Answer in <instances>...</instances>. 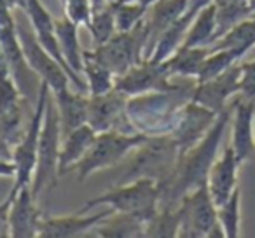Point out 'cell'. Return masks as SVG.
Listing matches in <instances>:
<instances>
[{"label":"cell","mask_w":255,"mask_h":238,"mask_svg":"<svg viewBox=\"0 0 255 238\" xmlns=\"http://www.w3.org/2000/svg\"><path fill=\"white\" fill-rule=\"evenodd\" d=\"M12 195L11 210H9V237L12 238H37L39 237L42 210L37 205L30 186H23Z\"/></svg>","instance_id":"obj_17"},{"label":"cell","mask_w":255,"mask_h":238,"mask_svg":"<svg viewBox=\"0 0 255 238\" xmlns=\"http://www.w3.org/2000/svg\"><path fill=\"white\" fill-rule=\"evenodd\" d=\"M161 188L156 181L150 179H136V181L117 184L103 195L89 200L79 212L88 214L96 205L110 207L114 212L136 214L149 221L159 210Z\"/></svg>","instance_id":"obj_4"},{"label":"cell","mask_w":255,"mask_h":238,"mask_svg":"<svg viewBox=\"0 0 255 238\" xmlns=\"http://www.w3.org/2000/svg\"><path fill=\"white\" fill-rule=\"evenodd\" d=\"M56 103L58 114H60L61 135H67L72 130L88 123V109H89V93L86 91H70V89H61V91L51 93Z\"/></svg>","instance_id":"obj_21"},{"label":"cell","mask_w":255,"mask_h":238,"mask_svg":"<svg viewBox=\"0 0 255 238\" xmlns=\"http://www.w3.org/2000/svg\"><path fill=\"white\" fill-rule=\"evenodd\" d=\"M145 133H124L119 130H107V132L96 133L91 147L84 154L81 161L74 167L77 182H84L91 174L105 168L116 167L124 160L128 153L147 140Z\"/></svg>","instance_id":"obj_5"},{"label":"cell","mask_w":255,"mask_h":238,"mask_svg":"<svg viewBox=\"0 0 255 238\" xmlns=\"http://www.w3.org/2000/svg\"><path fill=\"white\" fill-rule=\"evenodd\" d=\"M215 26H217V7L213 2L206 4L196 14L191 28L184 39V47H201L212 46L215 42Z\"/></svg>","instance_id":"obj_26"},{"label":"cell","mask_w":255,"mask_h":238,"mask_svg":"<svg viewBox=\"0 0 255 238\" xmlns=\"http://www.w3.org/2000/svg\"><path fill=\"white\" fill-rule=\"evenodd\" d=\"M145 224L147 219H143L142 216L114 212L105 221H102L91 233L93 237L100 238H136L143 237Z\"/></svg>","instance_id":"obj_23"},{"label":"cell","mask_w":255,"mask_h":238,"mask_svg":"<svg viewBox=\"0 0 255 238\" xmlns=\"http://www.w3.org/2000/svg\"><path fill=\"white\" fill-rule=\"evenodd\" d=\"M86 28H88L89 33H91L93 40H95V46H100V44L107 42V40L117 32L112 4L100 9V11L93 12L91 21H89V25L86 26Z\"/></svg>","instance_id":"obj_33"},{"label":"cell","mask_w":255,"mask_h":238,"mask_svg":"<svg viewBox=\"0 0 255 238\" xmlns=\"http://www.w3.org/2000/svg\"><path fill=\"white\" fill-rule=\"evenodd\" d=\"M180 216L177 207L175 209H159L145 224L143 237H178Z\"/></svg>","instance_id":"obj_30"},{"label":"cell","mask_w":255,"mask_h":238,"mask_svg":"<svg viewBox=\"0 0 255 238\" xmlns=\"http://www.w3.org/2000/svg\"><path fill=\"white\" fill-rule=\"evenodd\" d=\"M240 200L241 191L240 188H236L224 205L217 207V217H219V224L222 226L226 238L240 237Z\"/></svg>","instance_id":"obj_32"},{"label":"cell","mask_w":255,"mask_h":238,"mask_svg":"<svg viewBox=\"0 0 255 238\" xmlns=\"http://www.w3.org/2000/svg\"><path fill=\"white\" fill-rule=\"evenodd\" d=\"M189 4L191 0H157L156 4L150 5L145 14L147 44L143 51V60H149L154 44L157 42L161 33L187 11Z\"/></svg>","instance_id":"obj_20"},{"label":"cell","mask_w":255,"mask_h":238,"mask_svg":"<svg viewBox=\"0 0 255 238\" xmlns=\"http://www.w3.org/2000/svg\"><path fill=\"white\" fill-rule=\"evenodd\" d=\"M82 75L86 77L88 93L91 96L109 93L116 86V75L93 56L91 51L82 53Z\"/></svg>","instance_id":"obj_28"},{"label":"cell","mask_w":255,"mask_h":238,"mask_svg":"<svg viewBox=\"0 0 255 238\" xmlns=\"http://www.w3.org/2000/svg\"><path fill=\"white\" fill-rule=\"evenodd\" d=\"M240 165L241 163L238 161L236 153L231 147V144L213 161L208 172L206 184H208V191L217 207L224 205L231 198L234 189L238 188V168H240Z\"/></svg>","instance_id":"obj_19"},{"label":"cell","mask_w":255,"mask_h":238,"mask_svg":"<svg viewBox=\"0 0 255 238\" xmlns=\"http://www.w3.org/2000/svg\"><path fill=\"white\" fill-rule=\"evenodd\" d=\"M114 88L124 93L128 98H131V96L147 95V93L171 91L178 88V84L171 82V75L168 74L164 61L142 60L123 75H117Z\"/></svg>","instance_id":"obj_11"},{"label":"cell","mask_w":255,"mask_h":238,"mask_svg":"<svg viewBox=\"0 0 255 238\" xmlns=\"http://www.w3.org/2000/svg\"><path fill=\"white\" fill-rule=\"evenodd\" d=\"M12 195H7V198L0 203V238L9 237V210H11Z\"/></svg>","instance_id":"obj_36"},{"label":"cell","mask_w":255,"mask_h":238,"mask_svg":"<svg viewBox=\"0 0 255 238\" xmlns=\"http://www.w3.org/2000/svg\"><path fill=\"white\" fill-rule=\"evenodd\" d=\"M61 125L60 114L53 95H49L44 112V123L40 130L39 151H37L35 172L32 179V193L37 200L46 191H51L58 184L60 175V147H61Z\"/></svg>","instance_id":"obj_3"},{"label":"cell","mask_w":255,"mask_h":238,"mask_svg":"<svg viewBox=\"0 0 255 238\" xmlns=\"http://www.w3.org/2000/svg\"><path fill=\"white\" fill-rule=\"evenodd\" d=\"M147 44L145 18L129 32H116L107 42L96 46L91 51L93 56L102 61L114 75H123L131 67L143 60Z\"/></svg>","instance_id":"obj_7"},{"label":"cell","mask_w":255,"mask_h":238,"mask_svg":"<svg viewBox=\"0 0 255 238\" xmlns=\"http://www.w3.org/2000/svg\"><path fill=\"white\" fill-rule=\"evenodd\" d=\"M178 160H180V147L170 133L150 135L136 147L129 168L124 172L123 179L117 184L136 179H150L156 181L159 188H163L173 175Z\"/></svg>","instance_id":"obj_2"},{"label":"cell","mask_w":255,"mask_h":238,"mask_svg":"<svg viewBox=\"0 0 255 238\" xmlns=\"http://www.w3.org/2000/svg\"><path fill=\"white\" fill-rule=\"evenodd\" d=\"M240 95L255 100V60L241 63V88Z\"/></svg>","instance_id":"obj_35"},{"label":"cell","mask_w":255,"mask_h":238,"mask_svg":"<svg viewBox=\"0 0 255 238\" xmlns=\"http://www.w3.org/2000/svg\"><path fill=\"white\" fill-rule=\"evenodd\" d=\"M255 46V14L241 19L229 32L224 33L220 39L212 44V49H234L240 54H245Z\"/></svg>","instance_id":"obj_27"},{"label":"cell","mask_w":255,"mask_h":238,"mask_svg":"<svg viewBox=\"0 0 255 238\" xmlns=\"http://www.w3.org/2000/svg\"><path fill=\"white\" fill-rule=\"evenodd\" d=\"M219 114L189 100L180 107L173 130L170 135L180 147V154L194 147L213 126Z\"/></svg>","instance_id":"obj_14"},{"label":"cell","mask_w":255,"mask_h":238,"mask_svg":"<svg viewBox=\"0 0 255 238\" xmlns=\"http://www.w3.org/2000/svg\"><path fill=\"white\" fill-rule=\"evenodd\" d=\"M248 9H250V14H255V0H248Z\"/></svg>","instance_id":"obj_39"},{"label":"cell","mask_w":255,"mask_h":238,"mask_svg":"<svg viewBox=\"0 0 255 238\" xmlns=\"http://www.w3.org/2000/svg\"><path fill=\"white\" fill-rule=\"evenodd\" d=\"M16 23H18V39L21 44L23 56L33 74L40 79V82H46L49 86L51 93L67 89L68 82H72L67 70L44 49L42 44L37 40L32 26L19 21Z\"/></svg>","instance_id":"obj_10"},{"label":"cell","mask_w":255,"mask_h":238,"mask_svg":"<svg viewBox=\"0 0 255 238\" xmlns=\"http://www.w3.org/2000/svg\"><path fill=\"white\" fill-rule=\"evenodd\" d=\"M116 0H91V5H93V12L95 11H100V9L107 7V5L114 4Z\"/></svg>","instance_id":"obj_37"},{"label":"cell","mask_w":255,"mask_h":238,"mask_svg":"<svg viewBox=\"0 0 255 238\" xmlns=\"http://www.w3.org/2000/svg\"><path fill=\"white\" fill-rule=\"evenodd\" d=\"M241 88V63H234L226 72L205 82H196L191 100L196 103L220 114L227 105L229 100Z\"/></svg>","instance_id":"obj_15"},{"label":"cell","mask_w":255,"mask_h":238,"mask_svg":"<svg viewBox=\"0 0 255 238\" xmlns=\"http://www.w3.org/2000/svg\"><path fill=\"white\" fill-rule=\"evenodd\" d=\"M255 119V100L238 96L233 102V128H231V147L236 153L240 163L250 160L255 153V140L252 123Z\"/></svg>","instance_id":"obj_18"},{"label":"cell","mask_w":255,"mask_h":238,"mask_svg":"<svg viewBox=\"0 0 255 238\" xmlns=\"http://www.w3.org/2000/svg\"><path fill=\"white\" fill-rule=\"evenodd\" d=\"M77 30L79 25L70 21L67 16L54 19V32H56V39L58 44H60L61 54H63L68 67L82 77V53L84 51H82L81 42H79Z\"/></svg>","instance_id":"obj_25"},{"label":"cell","mask_w":255,"mask_h":238,"mask_svg":"<svg viewBox=\"0 0 255 238\" xmlns=\"http://www.w3.org/2000/svg\"><path fill=\"white\" fill-rule=\"evenodd\" d=\"M114 210L107 207L105 210L86 216L82 212L70 214V216H46L44 214L40 219L39 238H75L86 237L91 233L102 221L112 216Z\"/></svg>","instance_id":"obj_16"},{"label":"cell","mask_w":255,"mask_h":238,"mask_svg":"<svg viewBox=\"0 0 255 238\" xmlns=\"http://www.w3.org/2000/svg\"><path fill=\"white\" fill-rule=\"evenodd\" d=\"M7 2L12 9H21L23 4H25V0H7Z\"/></svg>","instance_id":"obj_38"},{"label":"cell","mask_w":255,"mask_h":238,"mask_svg":"<svg viewBox=\"0 0 255 238\" xmlns=\"http://www.w3.org/2000/svg\"><path fill=\"white\" fill-rule=\"evenodd\" d=\"M231 116H233V103L227 105L217 116L215 123L208 130V133L194 147L180 154V160H178L173 175L161 188L159 209H175L187 193H191L203 182H206L210 168H212L213 161L217 160L215 156L224 139V133L229 126Z\"/></svg>","instance_id":"obj_1"},{"label":"cell","mask_w":255,"mask_h":238,"mask_svg":"<svg viewBox=\"0 0 255 238\" xmlns=\"http://www.w3.org/2000/svg\"><path fill=\"white\" fill-rule=\"evenodd\" d=\"M95 137L96 132L88 123L65 135L60 147V175H65L67 172L74 170L75 165L84 158V154L91 147Z\"/></svg>","instance_id":"obj_22"},{"label":"cell","mask_w":255,"mask_h":238,"mask_svg":"<svg viewBox=\"0 0 255 238\" xmlns=\"http://www.w3.org/2000/svg\"><path fill=\"white\" fill-rule=\"evenodd\" d=\"M63 11L70 21H74L79 26H88L93 16L91 0H61Z\"/></svg>","instance_id":"obj_34"},{"label":"cell","mask_w":255,"mask_h":238,"mask_svg":"<svg viewBox=\"0 0 255 238\" xmlns=\"http://www.w3.org/2000/svg\"><path fill=\"white\" fill-rule=\"evenodd\" d=\"M180 216L178 237L182 238H208L219 217L217 205L208 191V184L203 182L184 196L177 207Z\"/></svg>","instance_id":"obj_9"},{"label":"cell","mask_w":255,"mask_h":238,"mask_svg":"<svg viewBox=\"0 0 255 238\" xmlns=\"http://www.w3.org/2000/svg\"><path fill=\"white\" fill-rule=\"evenodd\" d=\"M0 47L7 58L18 88L21 89L26 98H30L33 91V82L30 79L32 68L28 67L25 56H23L21 44L18 39V23H16L12 7L9 5L7 0H0Z\"/></svg>","instance_id":"obj_12"},{"label":"cell","mask_w":255,"mask_h":238,"mask_svg":"<svg viewBox=\"0 0 255 238\" xmlns=\"http://www.w3.org/2000/svg\"><path fill=\"white\" fill-rule=\"evenodd\" d=\"M241 58H243V54H240L234 49H212V53L206 56V60L203 61L201 68H199L196 82H205L208 79L217 77L229 67H233L234 63H238Z\"/></svg>","instance_id":"obj_29"},{"label":"cell","mask_w":255,"mask_h":238,"mask_svg":"<svg viewBox=\"0 0 255 238\" xmlns=\"http://www.w3.org/2000/svg\"><path fill=\"white\" fill-rule=\"evenodd\" d=\"M26 100L28 98L16 84L7 58L0 47V139L11 146H16L25 133L23 107Z\"/></svg>","instance_id":"obj_8"},{"label":"cell","mask_w":255,"mask_h":238,"mask_svg":"<svg viewBox=\"0 0 255 238\" xmlns=\"http://www.w3.org/2000/svg\"><path fill=\"white\" fill-rule=\"evenodd\" d=\"M51 95V89L46 82H40L39 95H37V105L33 109V114L30 117L28 125L25 128V133L19 139L16 146H12V163H14V184L11 188V193H16L23 186H30L33 179L37 163V151H39L40 130L44 123V112H46V103Z\"/></svg>","instance_id":"obj_6"},{"label":"cell","mask_w":255,"mask_h":238,"mask_svg":"<svg viewBox=\"0 0 255 238\" xmlns=\"http://www.w3.org/2000/svg\"><path fill=\"white\" fill-rule=\"evenodd\" d=\"M128 96L116 88L103 95H89L88 125L96 133L107 130H119L124 133H140L135 130L126 112Z\"/></svg>","instance_id":"obj_13"},{"label":"cell","mask_w":255,"mask_h":238,"mask_svg":"<svg viewBox=\"0 0 255 238\" xmlns=\"http://www.w3.org/2000/svg\"><path fill=\"white\" fill-rule=\"evenodd\" d=\"M212 53L210 46L201 47H184L180 46L168 60H164V65L168 68V74L171 77H185V79H194L198 77V72L201 68L203 61L206 56Z\"/></svg>","instance_id":"obj_24"},{"label":"cell","mask_w":255,"mask_h":238,"mask_svg":"<svg viewBox=\"0 0 255 238\" xmlns=\"http://www.w3.org/2000/svg\"><path fill=\"white\" fill-rule=\"evenodd\" d=\"M114 19H116L117 32H129L133 30L143 18H145L149 7L133 2V0H116L112 4Z\"/></svg>","instance_id":"obj_31"}]
</instances>
